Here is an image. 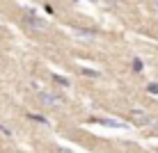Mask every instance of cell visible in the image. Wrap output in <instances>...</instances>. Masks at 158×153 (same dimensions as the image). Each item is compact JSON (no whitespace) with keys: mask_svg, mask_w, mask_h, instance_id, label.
<instances>
[{"mask_svg":"<svg viewBox=\"0 0 158 153\" xmlns=\"http://www.w3.org/2000/svg\"><path fill=\"white\" fill-rule=\"evenodd\" d=\"M39 101H41V105H46V107H64V96H60V94H53V91H41L39 94Z\"/></svg>","mask_w":158,"mask_h":153,"instance_id":"1","label":"cell"},{"mask_svg":"<svg viewBox=\"0 0 158 153\" xmlns=\"http://www.w3.org/2000/svg\"><path fill=\"white\" fill-rule=\"evenodd\" d=\"M131 117H133V123H138V126H147V123H151V117H149L147 112L133 110V112H131Z\"/></svg>","mask_w":158,"mask_h":153,"instance_id":"2","label":"cell"},{"mask_svg":"<svg viewBox=\"0 0 158 153\" xmlns=\"http://www.w3.org/2000/svg\"><path fill=\"white\" fill-rule=\"evenodd\" d=\"M28 23H30L35 30H46V23H44V21H39V18H35V14L28 18Z\"/></svg>","mask_w":158,"mask_h":153,"instance_id":"3","label":"cell"},{"mask_svg":"<svg viewBox=\"0 0 158 153\" xmlns=\"http://www.w3.org/2000/svg\"><path fill=\"white\" fill-rule=\"evenodd\" d=\"M96 123H103V126H112V128H126L122 121H110V119H94Z\"/></svg>","mask_w":158,"mask_h":153,"instance_id":"4","label":"cell"},{"mask_svg":"<svg viewBox=\"0 0 158 153\" xmlns=\"http://www.w3.org/2000/svg\"><path fill=\"white\" fill-rule=\"evenodd\" d=\"M76 34L80 37V39H87V41H92L96 37V32H92V30H76Z\"/></svg>","mask_w":158,"mask_h":153,"instance_id":"5","label":"cell"},{"mask_svg":"<svg viewBox=\"0 0 158 153\" xmlns=\"http://www.w3.org/2000/svg\"><path fill=\"white\" fill-rule=\"evenodd\" d=\"M28 117L32 119V121H39V123H46V126H48V119H44L41 114H28Z\"/></svg>","mask_w":158,"mask_h":153,"instance_id":"6","label":"cell"},{"mask_svg":"<svg viewBox=\"0 0 158 153\" xmlns=\"http://www.w3.org/2000/svg\"><path fill=\"white\" fill-rule=\"evenodd\" d=\"M83 75H89V78H101L99 71H89V69H83Z\"/></svg>","mask_w":158,"mask_h":153,"instance_id":"7","label":"cell"},{"mask_svg":"<svg viewBox=\"0 0 158 153\" xmlns=\"http://www.w3.org/2000/svg\"><path fill=\"white\" fill-rule=\"evenodd\" d=\"M133 69H135V71H142V69H144L142 59H138V57H135V59H133Z\"/></svg>","mask_w":158,"mask_h":153,"instance_id":"8","label":"cell"},{"mask_svg":"<svg viewBox=\"0 0 158 153\" xmlns=\"http://www.w3.org/2000/svg\"><path fill=\"white\" fill-rule=\"evenodd\" d=\"M0 133H2L5 137H12V130H9L7 126H5V123H0Z\"/></svg>","mask_w":158,"mask_h":153,"instance_id":"9","label":"cell"},{"mask_svg":"<svg viewBox=\"0 0 158 153\" xmlns=\"http://www.w3.org/2000/svg\"><path fill=\"white\" fill-rule=\"evenodd\" d=\"M53 80H57L60 85H64V87H69V80L67 78H62V75H53Z\"/></svg>","mask_w":158,"mask_h":153,"instance_id":"10","label":"cell"},{"mask_svg":"<svg viewBox=\"0 0 158 153\" xmlns=\"http://www.w3.org/2000/svg\"><path fill=\"white\" fill-rule=\"evenodd\" d=\"M147 91H149V94H158V85H156V83H151L149 87H147Z\"/></svg>","mask_w":158,"mask_h":153,"instance_id":"11","label":"cell"},{"mask_svg":"<svg viewBox=\"0 0 158 153\" xmlns=\"http://www.w3.org/2000/svg\"><path fill=\"white\" fill-rule=\"evenodd\" d=\"M60 153H73V151H69V149H64V146H60V149H57Z\"/></svg>","mask_w":158,"mask_h":153,"instance_id":"12","label":"cell"}]
</instances>
